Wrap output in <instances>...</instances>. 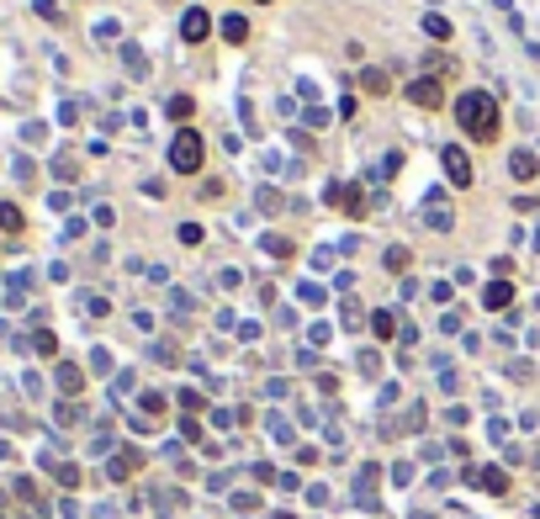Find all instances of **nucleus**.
I'll use <instances>...</instances> for the list:
<instances>
[{"instance_id": "nucleus-1", "label": "nucleus", "mask_w": 540, "mask_h": 519, "mask_svg": "<svg viewBox=\"0 0 540 519\" xmlns=\"http://www.w3.org/2000/svg\"><path fill=\"white\" fill-rule=\"evenodd\" d=\"M456 117H461V127H466L477 143H493V138H498V101L487 96V90H461Z\"/></svg>"}, {"instance_id": "nucleus-2", "label": "nucleus", "mask_w": 540, "mask_h": 519, "mask_svg": "<svg viewBox=\"0 0 540 519\" xmlns=\"http://www.w3.org/2000/svg\"><path fill=\"white\" fill-rule=\"evenodd\" d=\"M323 201L339 207V212H350V218H365V212H371L365 186H350V180H329V186H323Z\"/></svg>"}, {"instance_id": "nucleus-3", "label": "nucleus", "mask_w": 540, "mask_h": 519, "mask_svg": "<svg viewBox=\"0 0 540 519\" xmlns=\"http://www.w3.org/2000/svg\"><path fill=\"white\" fill-rule=\"evenodd\" d=\"M201 160H207V143L191 133V127H180L175 133V143H170V164H175L180 175H196L201 170Z\"/></svg>"}, {"instance_id": "nucleus-4", "label": "nucleus", "mask_w": 540, "mask_h": 519, "mask_svg": "<svg viewBox=\"0 0 540 519\" xmlns=\"http://www.w3.org/2000/svg\"><path fill=\"white\" fill-rule=\"evenodd\" d=\"M419 223L429 228V233H450V228H456L450 191H424V201H419Z\"/></svg>"}, {"instance_id": "nucleus-5", "label": "nucleus", "mask_w": 540, "mask_h": 519, "mask_svg": "<svg viewBox=\"0 0 540 519\" xmlns=\"http://www.w3.org/2000/svg\"><path fill=\"white\" fill-rule=\"evenodd\" d=\"M440 164H445V175L456 180L461 191H466V186H472V160H466V154H461V149H440Z\"/></svg>"}, {"instance_id": "nucleus-6", "label": "nucleus", "mask_w": 540, "mask_h": 519, "mask_svg": "<svg viewBox=\"0 0 540 519\" xmlns=\"http://www.w3.org/2000/svg\"><path fill=\"white\" fill-rule=\"evenodd\" d=\"M207 32H212V16H207L201 5H191V11L180 16V38H185V42H201Z\"/></svg>"}, {"instance_id": "nucleus-7", "label": "nucleus", "mask_w": 540, "mask_h": 519, "mask_svg": "<svg viewBox=\"0 0 540 519\" xmlns=\"http://www.w3.org/2000/svg\"><path fill=\"white\" fill-rule=\"evenodd\" d=\"M408 101H413L419 112H429V106H440V85L435 80H413L408 85Z\"/></svg>"}, {"instance_id": "nucleus-8", "label": "nucleus", "mask_w": 540, "mask_h": 519, "mask_svg": "<svg viewBox=\"0 0 540 519\" xmlns=\"http://www.w3.org/2000/svg\"><path fill=\"white\" fill-rule=\"evenodd\" d=\"M509 170H514V180H535L540 160L530 154V149H514V154H509Z\"/></svg>"}, {"instance_id": "nucleus-9", "label": "nucleus", "mask_w": 540, "mask_h": 519, "mask_svg": "<svg viewBox=\"0 0 540 519\" xmlns=\"http://www.w3.org/2000/svg\"><path fill=\"white\" fill-rule=\"evenodd\" d=\"M398 164H402V154H387V160H381V164H371V186H376V191H381L387 180L398 175Z\"/></svg>"}, {"instance_id": "nucleus-10", "label": "nucleus", "mask_w": 540, "mask_h": 519, "mask_svg": "<svg viewBox=\"0 0 540 519\" xmlns=\"http://www.w3.org/2000/svg\"><path fill=\"white\" fill-rule=\"evenodd\" d=\"M222 38L244 42V38H249V16H222Z\"/></svg>"}, {"instance_id": "nucleus-11", "label": "nucleus", "mask_w": 540, "mask_h": 519, "mask_svg": "<svg viewBox=\"0 0 540 519\" xmlns=\"http://www.w3.org/2000/svg\"><path fill=\"white\" fill-rule=\"evenodd\" d=\"M509 302H514V286H509V281H493V286H487V307H509Z\"/></svg>"}, {"instance_id": "nucleus-12", "label": "nucleus", "mask_w": 540, "mask_h": 519, "mask_svg": "<svg viewBox=\"0 0 540 519\" xmlns=\"http://www.w3.org/2000/svg\"><path fill=\"white\" fill-rule=\"evenodd\" d=\"M424 32H429L435 42H445V38H450V21H445L440 11H429V16H424Z\"/></svg>"}, {"instance_id": "nucleus-13", "label": "nucleus", "mask_w": 540, "mask_h": 519, "mask_svg": "<svg viewBox=\"0 0 540 519\" xmlns=\"http://www.w3.org/2000/svg\"><path fill=\"white\" fill-rule=\"evenodd\" d=\"M164 112H170L175 122H185L191 112H196V101H191V96H170V106H164Z\"/></svg>"}, {"instance_id": "nucleus-14", "label": "nucleus", "mask_w": 540, "mask_h": 519, "mask_svg": "<svg viewBox=\"0 0 540 519\" xmlns=\"http://www.w3.org/2000/svg\"><path fill=\"white\" fill-rule=\"evenodd\" d=\"M472 482H482L487 493H503V488H509V477H503V472H472Z\"/></svg>"}, {"instance_id": "nucleus-15", "label": "nucleus", "mask_w": 540, "mask_h": 519, "mask_svg": "<svg viewBox=\"0 0 540 519\" xmlns=\"http://www.w3.org/2000/svg\"><path fill=\"white\" fill-rule=\"evenodd\" d=\"M260 212H281V207H286V197H276V186H260Z\"/></svg>"}, {"instance_id": "nucleus-16", "label": "nucleus", "mask_w": 540, "mask_h": 519, "mask_svg": "<svg viewBox=\"0 0 540 519\" xmlns=\"http://www.w3.org/2000/svg\"><path fill=\"white\" fill-rule=\"evenodd\" d=\"M122 64H127V75H143V69H149V64H143V53H138V48H133V42L122 48Z\"/></svg>"}, {"instance_id": "nucleus-17", "label": "nucleus", "mask_w": 540, "mask_h": 519, "mask_svg": "<svg viewBox=\"0 0 540 519\" xmlns=\"http://www.w3.org/2000/svg\"><path fill=\"white\" fill-rule=\"evenodd\" d=\"M360 85H365V90H376V96H381V90H387V75H381V69H365V75H360Z\"/></svg>"}, {"instance_id": "nucleus-18", "label": "nucleus", "mask_w": 540, "mask_h": 519, "mask_svg": "<svg viewBox=\"0 0 540 519\" xmlns=\"http://www.w3.org/2000/svg\"><path fill=\"white\" fill-rule=\"evenodd\" d=\"M265 249H270V255H281V260H286V255H292V239H286V233H270V239H265Z\"/></svg>"}, {"instance_id": "nucleus-19", "label": "nucleus", "mask_w": 540, "mask_h": 519, "mask_svg": "<svg viewBox=\"0 0 540 519\" xmlns=\"http://www.w3.org/2000/svg\"><path fill=\"white\" fill-rule=\"evenodd\" d=\"M196 197H201V201H207V197H222V180H218V175H207V180H201V191H196Z\"/></svg>"}, {"instance_id": "nucleus-20", "label": "nucleus", "mask_w": 540, "mask_h": 519, "mask_svg": "<svg viewBox=\"0 0 540 519\" xmlns=\"http://www.w3.org/2000/svg\"><path fill=\"white\" fill-rule=\"evenodd\" d=\"M180 244H201V223H180Z\"/></svg>"}, {"instance_id": "nucleus-21", "label": "nucleus", "mask_w": 540, "mask_h": 519, "mask_svg": "<svg viewBox=\"0 0 540 519\" xmlns=\"http://www.w3.org/2000/svg\"><path fill=\"white\" fill-rule=\"evenodd\" d=\"M387 270H408V249H387Z\"/></svg>"}, {"instance_id": "nucleus-22", "label": "nucleus", "mask_w": 540, "mask_h": 519, "mask_svg": "<svg viewBox=\"0 0 540 519\" xmlns=\"http://www.w3.org/2000/svg\"><path fill=\"white\" fill-rule=\"evenodd\" d=\"M38 16H48V21H59L64 11H59V0H38Z\"/></svg>"}, {"instance_id": "nucleus-23", "label": "nucleus", "mask_w": 540, "mask_h": 519, "mask_svg": "<svg viewBox=\"0 0 540 519\" xmlns=\"http://www.w3.org/2000/svg\"><path fill=\"white\" fill-rule=\"evenodd\" d=\"M0 228H21V212H16V207H0Z\"/></svg>"}, {"instance_id": "nucleus-24", "label": "nucleus", "mask_w": 540, "mask_h": 519, "mask_svg": "<svg viewBox=\"0 0 540 519\" xmlns=\"http://www.w3.org/2000/svg\"><path fill=\"white\" fill-rule=\"evenodd\" d=\"M371 323H376V334H381V340L392 334V313H371Z\"/></svg>"}]
</instances>
